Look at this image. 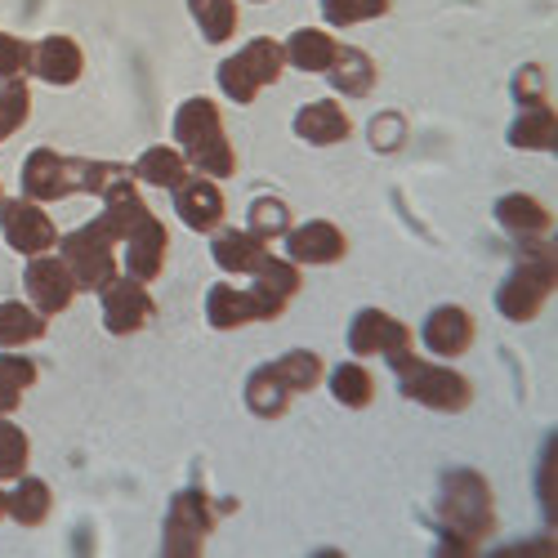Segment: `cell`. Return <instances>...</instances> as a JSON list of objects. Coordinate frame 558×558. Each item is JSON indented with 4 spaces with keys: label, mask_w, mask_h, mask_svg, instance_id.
<instances>
[{
    "label": "cell",
    "mask_w": 558,
    "mask_h": 558,
    "mask_svg": "<svg viewBox=\"0 0 558 558\" xmlns=\"http://www.w3.org/2000/svg\"><path fill=\"white\" fill-rule=\"evenodd\" d=\"M130 174L125 166L112 161H85V157H63L54 148H32L19 174V193L32 202H63L72 193H89V197H104L112 183Z\"/></svg>",
    "instance_id": "6da1fadb"
},
{
    "label": "cell",
    "mask_w": 558,
    "mask_h": 558,
    "mask_svg": "<svg viewBox=\"0 0 558 558\" xmlns=\"http://www.w3.org/2000/svg\"><path fill=\"white\" fill-rule=\"evenodd\" d=\"M174 148L189 157V166L206 179H232L238 174V153H232V138L223 130V112L215 99H183L174 112Z\"/></svg>",
    "instance_id": "7a4b0ae2"
},
{
    "label": "cell",
    "mask_w": 558,
    "mask_h": 558,
    "mask_svg": "<svg viewBox=\"0 0 558 558\" xmlns=\"http://www.w3.org/2000/svg\"><path fill=\"white\" fill-rule=\"evenodd\" d=\"M558 282V264H554V242L545 238H523V255L514 264V272L500 282L496 291V313L505 322H532Z\"/></svg>",
    "instance_id": "3957f363"
},
{
    "label": "cell",
    "mask_w": 558,
    "mask_h": 558,
    "mask_svg": "<svg viewBox=\"0 0 558 558\" xmlns=\"http://www.w3.org/2000/svg\"><path fill=\"white\" fill-rule=\"evenodd\" d=\"M385 362L393 366V376H398V393L429 407V411H464L474 402V385L464 380L456 366H434L425 357H415L411 349L389 353Z\"/></svg>",
    "instance_id": "277c9868"
},
{
    "label": "cell",
    "mask_w": 558,
    "mask_h": 558,
    "mask_svg": "<svg viewBox=\"0 0 558 558\" xmlns=\"http://www.w3.org/2000/svg\"><path fill=\"white\" fill-rule=\"evenodd\" d=\"M282 68H287V59H282V40H272V36H255V40H246L242 50H232L223 63H219V72H215V81H219V89L228 95V104H255V95L264 85H272L277 76H282Z\"/></svg>",
    "instance_id": "5b68a950"
},
{
    "label": "cell",
    "mask_w": 558,
    "mask_h": 558,
    "mask_svg": "<svg viewBox=\"0 0 558 558\" xmlns=\"http://www.w3.org/2000/svg\"><path fill=\"white\" fill-rule=\"evenodd\" d=\"M442 523H447V541L456 549H470L492 532V492L478 474L456 470L442 483Z\"/></svg>",
    "instance_id": "8992f818"
},
{
    "label": "cell",
    "mask_w": 558,
    "mask_h": 558,
    "mask_svg": "<svg viewBox=\"0 0 558 558\" xmlns=\"http://www.w3.org/2000/svg\"><path fill=\"white\" fill-rule=\"evenodd\" d=\"M59 255L72 272V282L76 291H104L112 277L121 272V259H117V238L99 223V219H89L81 223L76 232H68V238H59Z\"/></svg>",
    "instance_id": "52a82bcc"
},
{
    "label": "cell",
    "mask_w": 558,
    "mask_h": 558,
    "mask_svg": "<svg viewBox=\"0 0 558 558\" xmlns=\"http://www.w3.org/2000/svg\"><path fill=\"white\" fill-rule=\"evenodd\" d=\"M219 514H228L223 505H215L206 492L197 487H183L170 509H166V519H161V554L179 558V554H202L210 527L219 523Z\"/></svg>",
    "instance_id": "ba28073f"
},
{
    "label": "cell",
    "mask_w": 558,
    "mask_h": 558,
    "mask_svg": "<svg viewBox=\"0 0 558 558\" xmlns=\"http://www.w3.org/2000/svg\"><path fill=\"white\" fill-rule=\"evenodd\" d=\"M287 313V300L272 295L264 287H228V282H215L206 291V322L215 331H242L251 322H272Z\"/></svg>",
    "instance_id": "9c48e42d"
},
{
    "label": "cell",
    "mask_w": 558,
    "mask_h": 558,
    "mask_svg": "<svg viewBox=\"0 0 558 558\" xmlns=\"http://www.w3.org/2000/svg\"><path fill=\"white\" fill-rule=\"evenodd\" d=\"M23 295H27V304H32L40 317L68 313L72 300H76V282H72L63 255H54V251L32 255V264H27V272H23Z\"/></svg>",
    "instance_id": "30bf717a"
},
{
    "label": "cell",
    "mask_w": 558,
    "mask_h": 558,
    "mask_svg": "<svg viewBox=\"0 0 558 558\" xmlns=\"http://www.w3.org/2000/svg\"><path fill=\"white\" fill-rule=\"evenodd\" d=\"M0 238H5V246H14L19 255H40V251L59 246V228L40 210V202H32V197L5 202L0 197Z\"/></svg>",
    "instance_id": "8fae6325"
},
{
    "label": "cell",
    "mask_w": 558,
    "mask_h": 558,
    "mask_svg": "<svg viewBox=\"0 0 558 558\" xmlns=\"http://www.w3.org/2000/svg\"><path fill=\"white\" fill-rule=\"evenodd\" d=\"M99 295H104V327L112 336H134L157 317V300L148 295V282H134V277L117 272Z\"/></svg>",
    "instance_id": "7c38bea8"
},
{
    "label": "cell",
    "mask_w": 558,
    "mask_h": 558,
    "mask_svg": "<svg viewBox=\"0 0 558 558\" xmlns=\"http://www.w3.org/2000/svg\"><path fill=\"white\" fill-rule=\"evenodd\" d=\"M349 349L353 357H389V353L411 349V331H407V322H398L385 308H362L349 322Z\"/></svg>",
    "instance_id": "4fadbf2b"
},
{
    "label": "cell",
    "mask_w": 558,
    "mask_h": 558,
    "mask_svg": "<svg viewBox=\"0 0 558 558\" xmlns=\"http://www.w3.org/2000/svg\"><path fill=\"white\" fill-rule=\"evenodd\" d=\"M287 259L291 264H340L349 255V238L331 219H308L300 228H287Z\"/></svg>",
    "instance_id": "5bb4252c"
},
{
    "label": "cell",
    "mask_w": 558,
    "mask_h": 558,
    "mask_svg": "<svg viewBox=\"0 0 558 558\" xmlns=\"http://www.w3.org/2000/svg\"><path fill=\"white\" fill-rule=\"evenodd\" d=\"M166 251H170V232L153 215L148 223H138L130 238L121 242V268H125V277H134V282H157L161 268H166Z\"/></svg>",
    "instance_id": "9a60e30c"
},
{
    "label": "cell",
    "mask_w": 558,
    "mask_h": 558,
    "mask_svg": "<svg viewBox=\"0 0 558 558\" xmlns=\"http://www.w3.org/2000/svg\"><path fill=\"white\" fill-rule=\"evenodd\" d=\"M174 197V215L189 223L193 232H215L223 223V193H219V179H206V174H189L179 183V189H170Z\"/></svg>",
    "instance_id": "2e32d148"
},
{
    "label": "cell",
    "mask_w": 558,
    "mask_h": 558,
    "mask_svg": "<svg viewBox=\"0 0 558 558\" xmlns=\"http://www.w3.org/2000/svg\"><path fill=\"white\" fill-rule=\"evenodd\" d=\"M474 317L464 313L460 304H438L429 317H425V327H421V340L434 357H460V353H470L474 349Z\"/></svg>",
    "instance_id": "e0dca14e"
},
{
    "label": "cell",
    "mask_w": 558,
    "mask_h": 558,
    "mask_svg": "<svg viewBox=\"0 0 558 558\" xmlns=\"http://www.w3.org/2000/svg\"><path fill=\"white\" fill-rule=\"evenodd\" d=\"M210 255H215V264H219L223 272H232V277H255V272L272 259L268 242L255 238L251 228H219L215 242H210Z\"/></svg>",
    "instance_id": "ac0fdd59"
},
{
    "label": "cell",
    "mask_w": 558,
    "mask_h": 558,
    "mask_svg": "<svg viewBox=\"0 0 558 558\" xmlns=\"http://www.w3.org/2000/svg\"><path fill=\"white\" fill-rule=\"evenodd\" d=\"M32 72L45 85H76L81 72H85V50L72 36L54 32V36H45V40L32 45Z\"/></svg>",
    "instance_id": "d6986e66"
},
{
    "label": "cell",
    "mask_w": 558,
    "mask_h": 558,
    "mask_svg": "<svg viewBox=\"0 0 558 558\" xmlns=\"http://www.w3.org/2000/svg\"><path fill=\"white\" fill-rule=\"evenodd\" d=\"M291 130H295V138H304V144H313V148H331V144H344V138L353 134V121L336 99H313L295 112Z\"/></svg>",
    "instance_id": "ffe728a7"
},
{
    "label": "cell",
    "mask_w": 558,
    "mask_h": 558,
    "mask_svg": "<svg viewBox=\"0 0 558 558\" xmlns=\"http://www.w3.org/2000/svg\"><path fill=\"white\" fill-rule=\"evenodd\" d=\"M336 54H340V40L327 27H295L282 40V59L295 72H327L336 63Z\"/></svg>",
    "instance_id": "44dd1931"
},
{
    "label": "cell",
    "mask_w": 558,
    "mask_h": 558,
    "mask_svg": "<svg viewBox=\"0 0 558 558\" xmlns=\"http://www.w3.org/2000/svg\"><path fill=\"white\" fill-rule=\"evenodd\" d=\"M322 76L331 81L336 95H344V99H362V95H371V89H376L380 68H376V59H371L366 50H357V45H340L336 63L322 72Z\"/></svg>",
    "instance_id": "7402d4cb"
},
{
    "label": "cell",
    "mask_w": 558,
    "mask_h": 558,
    "mask_svg": "<svg viewBox=\"0 0 558 558\" xmlns=\"http://www.w3.org/2000/svg\"><path fill=\"white\" fill-rule=\"evenodd\" d=\"M505 138L514 148H523V153H554V144H558V117H554V108L545 99L527 104L514 121H509Z\"/></svg>",
    "instance_id": "603a6c76"
},
{
    "label": "cell",
    "mask_w": 558,
    "mask_h": 558,
    "mask_svg": "<svg viewBox=\"0 0 558 558\" xmlns=\"http://www.w3.org/2000/svg\"><path fill=\"white\" fill-rule=\"evenodd\" d=\"M50 509H54V492L36 474H19L14 487L5 492V519H14L19 527H40L50 519Z\"/></svg>",
    "instance_id": "cb8c5ba5"
},
{
    "label": "cell",
    "mask_w": 558,
    "mask_h": 558,
    "mask_svg": "<svg viewBox=\"0 0 558 558\" xmlns=\"http://www.w3.org/2000/svg\"><path fill=\"white\" fill-rule=\"evenodd\" d=\"M496 223L509 232V238L523 242V238H545V232L554 228V215L527 193H509V197L496 202Z\"/></svg>",
    "instance_id": "d4e9b609"
},
{
    "label": "cell",
    "mask_w": 558,
    "mask_h": 558,
    "mask_svg": "<svg viewBox=\"0 0 558 558\" xmlns=\"http://www.w3.org/2000/svg\"><path fill=\"white\" fill-rule=\"evenodd\" d=\"M130 174L144 179L148 189H179V183L193 174V166H189V157H183L174 144H153V148L138 153Z\"/></svg>",
    "instance_id": "484cf974"
},
{
    "label": "cell",
    "mask_w": 558,
    "mask_h": 558,
    "mask_svg": "<svg viewBox=\"0 0 558 558\" xmlns=\"http://www.w3.org/2000/svg\"><path fill=\"white\" fill-rule=\"evenodd\" d=\"M291 398L295 393L277 380L272 366H255L246 376V407H251V415H259V421H277V415H287Z\"/></svg>",
    "instance_id": "4316f807"
},
{
    "label": "cell",
    "mask_w": 558,
    "mask_h": 558,
    "mask_svg": "<svg viewBox=\"0 0 558 558\" xmlns=\"http://www.w3.org/2000/svg\"><path fill=\"white\" fill-rule=\"evenodd\" d=\"M327 385H331V398H336L340 407H349V411H362V407L376 402V380H371V371H366L357 357L336 362L331 376H327Z\"/></svg>",
    "instance_id": "83f0119b"
},
{
    "label": "cell",
    "mask_w": 558,
    "mask_h": 558,
    "mask_svg": "<svg viewBox=\"0 0 558 558\" xmlns=\"http://www.w3.org/2000/svg\"><path fill=\"white\" fill-rule=\"evenodd\" d=\"M45 322L27 300H5L0 304V349H23V344H36L45 336Z\"/></svg>",
    "instance_id": "f1b7e54d"
},
{
    "label": "cell",
    "mask_w": 558,
    "mask_h": 558,
    "mask_svg": "<svg viewBox=\"0 0 558 558\" xmlns=\"http://www.w3.org/2000/svg\"><path fill=\"white\" fill-rule=\"evenodd\" d=\"M189 10H193V23L197 32L210 40V45H228L232 36H238V0H189Z\"/></svg>",
    "instance_id": "f546056e"
},
{
    "label": "cell",
    "mask_w": 558,
    "mask_h": 558,
    "mask_svg": "<svg viewBox=\"0 0 558 558\" xmlns=\"http://www.w3.org/2000/svg\"><path fill=\"white\" fill-rule=\"evenodd\" d=\"M268 366L277 371V380H282L291 393H308L322 380V357L313 349H291V353H282V357L268 362Z\"/></svg>",
    "instance_id": "4dcf8cb0"
},
{
    "label": "cell",
    "mask_w": 558,
    "mask_h": 558,
    "mask_svg": "<svg viewBox=\"0 0 558 558\" xmlns=\"http://www.w3.org/2000/svg\"><path fill=\"white\" fill-rule=\"evenodd\" d=\"M317 14L327 27H357L389 14V0H317Z\"/></svg>",
    "instance_id": "1f68e13d"
},
{
    "label": "cell",
    "mask_w": 558,
    "mask_h": 558,
    "mask_svg": "<svg viewBox=\"0 0 558 558\" xmlns=\"http://www.w3.org/2000/svg\"><path fill=\"white\" fill-rule=\"evenodd\" d=\"M32 117V89L27 81H0V144H5L10 134H19Z\"/></svg>",
    "instance_id": "d6a6232c"
},
{
    "label": "cell",
    "mask_w": 558,
    "mask_h": 558,
    "mask_svg": "<svg viewBox=\"0 0 558 558\" xmlns=\"http://www.w3.org/2000/svg\"><path fill=\"white\" fill-rule=\"evenodd\" d=\"M27 460H32V442L27 434L0 415V483H14L19 474H27Z\"/></svg>",
    "instance_id": "836d02e7"
},
{
    "label": "cell",
    "mask_w": 558,
    "mask_h": 558,
    "mask_svg": "<svg viewBox=\"0 0 558 558\" xmlns=\"http://www.w3.org/2000/svg\"><path fill=\"white\" fill-rule=\"evenodd\" d=\"M251 232L255 238H264V242H272V238H282L287 232V223H291V215H287V206L277 202V197H255L251 202Z\"/></svg>",
    "instance_id": "e575fe53"
},
{
    "label": "cell",
    "mask_w": 558,
    "mask_h": 558,
    "mask_svg": "<svg viewBox=\"0 0 558 558\" xmlns=\"http://www.w3.org/2000/svg\"><path fill=\"white\" fill-rule=\"evenodd\" d=\"M32 72V45L14 32H0V81H19Z\"/></svg>",
    "instance_id": "d590c367"
},
{
    "label": "cell",
    "mask_w": 558,
    "mask_h": 558,
    "mask_svg": "<svg viewBox=\"0 0 558 558\" xmlns=\"http://www.w3.org/2000/svg\"><path fill=\"white\" fill-rule=\"evenodd\" d=\"M509 89H514V104L519 108H527V104H541L545 99V72L536 68V63H523L519 72H514V85H509Z\"/></svg>",
    "instance_id": "8d00e7d4"
},
{
    "label": "cell",
    "mask_w": 558,
    "mask_h": 558,
    "mask_svg": "<svg viewBox=\"0 0 558 558\" xmlns=\"http://www.w3.org/2000/svg\"><path fill=\"white\" fill-rule=\"evenodd\" d=\"M0 376H10L23 393L36 385V376H40V366L32 362V357H23L19 349H0Z\"/></svg>",
    "instance_id": "74e56055"
},
{
    "label": "cell",
    "mask_w": 558,
    "mask_h": 558,
    "mask_svg": "<svg viewBox=\"0 0 558 558\" xmlns=\"http://www.w3.org/2000/svg\"><path fill=\"white\" fill-rule=\"evenodd\" d=\"M541 505H545V514H554V442H549L545 464H541Z\"/></svg>",
    "instance_id": "f35d334b"
},
{
    "label": "cell",
    "mask_w": 558,
    "mask_h": 558,
    "mask_svg": "<svg viewBox=\"0 0 558 558\" xmlns=\"http://www.w3.org/2000/svg\"><path fill=\"white\" fill-rule=\"evenodd\" d=\"M19 398H23V389L10 380V376H0V415H10V411H19Z\"/></svg>",
    "instance_id": "ab89813d"
},
{
    "label": "cell",
    "mask_w": 558,
    "mask_h": 558,
    "mask_svg": "<svg viewBox=\"0 0 558 558\" xmlns=\"http://www.w3.org/2000/svg\"><path fill=\"white\" fill-rule=\"evenodd\" d=\"M0 519H5V487H0Z\"/></svg>",
    "instance_id": "60d3db41"
},
{
    "label": "cell",
    "mask_w": 558,
    "mask_h": 558,
    "mask_svg": "<svg viewBox=\"0 0 558 558\" xmlns=\"http://www.w3.org/2000/svg\"><path fill=\"white\" fill-rule=\"evenodd\" d=\"M255 5H264V0H255Z\"/></svg>",
    "instance_id": "b9f144b4"
},
{
    "label": "cell",
    "mask_w": 558,
    "mask_h": 558,
    "mask_svg": "<svg viewBox=\"0 0 558 558\" xmlns=\"http://www.w3.org/2000/svg\"><path fill=\"white\" fill-rule=\"evenodd\" d=\"M0 197H5V189H0Z\"/></svg>",
    "instance_id": "7bdbcfd3"
}]
</instances>
